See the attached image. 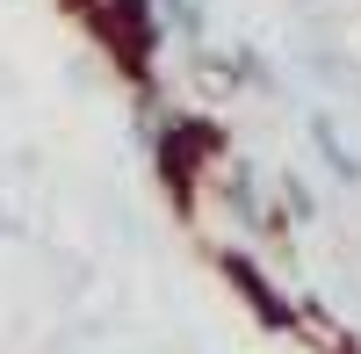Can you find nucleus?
<instances>
[{
    "mask_svg": "<svg viewBox=\"0 0 361 354\" xmlns=\"http://www.w3.org/2000/svg\"><path fill=\"white\" fill-rule=\"evenodd\" d=\"M311 152L333 166V181H340V188H361V159L347 152V138H340L333 116H311Z\"/></svg>",
    "mask_w": 361,
    "mask_h": 354,
    "instance_id": "obj_3",
    "label": "nucleus"
},
{
    "mask_svg": "<svg viewBox=\"0 0 361 354\" xmlns=\"http://www.w3.org/2000/svg\"><path fill=\"white\" fill-rule=\"evenodd\" d=\"M217 268H224V282L238 289V297L253 304V318H260V326H275V333H304V326H311V311H296L282 289L267 282V268H260L246 246H217Z\"/></svg>",
    "mask_w": 361,
    "mask_h": 354,
    "instance_id": "obj_2",
    "label": "nucleus"
},
{
    "mask_svg": "<svg viewBox=\"0 0 361 354\" xmlns=\"http://www.w3.org/2000/svg\"><path fill=\"white\" fill-rule=\"evenodd\" d=\"M224 152H231V138H224L217 116H188V109L152 116V159H159V181H166V195L180 202V210H195L202 173L217 166Z\"/></svg>",
    "mask_w": 361,
    "mask_h": 354,
    "instance_id": "obj_1",
    "label": "nucleus"
},
{
    "mask_svg": "<svg viewBox=\"0 0 361 354\" xmlns=\"http://www.w3.org/2000/svg\"><path fill=\"white\" fill-rule=\"evenodd\" d=\"M333 354H361V347H354V340H333Z\"/></svg>",
    "mask_w": 361,
    "mask_h": 354,
    "instance_id": "obj_5",
    "label": "nucleus"
},
{
    "mask_svg": "<svg viewBox=\"0 0 361 354\" xmlns=\"http://www.w3.org/2000/svg\"><path fill=\"white\" fill-rule=\"evenodd\" d=\"M282 210H289V224H311L318 217V195H311V181H304V173H282Z\"/></svg>",
    "mask_w": 361,
    "mask_h": 354,
    "instance_id": "obj_4",
    "label": "nucleus"
}]
</instances>
